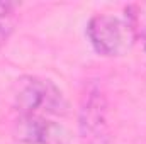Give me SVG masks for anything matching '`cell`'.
I'll return each instance as SVG.
<instances>
[{"label":"cell","mask_w":146,"mask_h":144,"mask_svg":"<svg viewBox=\"0 0 146 144\" xmlns=\"http://www.w3.org/2000/svg\"><path fill=\"white\" fill-rule=\"evenodd\" d=\"M92 48L102 56H119L134 41V29L129 22L114 15H95L87 26Z\"/></svg>","instance_id":"7a4b0ae2"},{"label":"cell","mask_w":146,"mask_h":144,"mask_svg":"<svg viewBox=\"0 0 146 144\" xmlns=\"http://www.w3.org/2000/svg\"><path fill=\"white\" fill-rule=\"evenodd\" d=\"M14 136L24 144H70V131L42 115L22 114L14 126Z\"/></svg>","instance_id":"3957f363"},{"label":"cell","mask_w":146,"mask_h":144,"mask_svg":"<svg viewBox=\"0 0 146 144\" xmlns=\"http://www.w3.org/2000/svg\"><path fill=\"white\" fill-rule=\"evenodd\" d=\"M80 134L87 144H109L107 104L99 88H94L85 97L78 117Z\"/></svg>","instance_id":"277c9868"},{"label":"cell","mask_w":146,"mask_h":144,"mask_svg":"<svg viewBox=\"0 0 146 144\" xmlns=\"http://www.w3.org/2000/svg\"><path fill=\"white\" fill-rule=\"evenodd\" d=\"M14 104L17 110L31 115H63L68 110V104L60 88L53 81L37 76H26L19 80L14 95Z\"/></svg>","instance_id":"6da1fadb"},{"label":"cell","mask_w":146,"mask_h":144,"mask_svg":"<svg viewBox=\"0 0 146 144\" xmlns=\"http://www.w3.org/2000/svg\"><path fill=\"white\" fill-rule=\"evenodd\" d=\"M14 31V19L9 14V5L3 3L0 7V46L10 37Z\"/></svg>","instance_id":"5b68a950"},{"label":"cell","mask_w":146,"mask_h":144,"mask_svg":"<svg viewBox=\"0 0 146 144\" xmlns=\"http://www.w3.org/2000/svg\"><path fill=\"white\" fill-rule=\"evenodd\" d=\"M145 51H146V39H145Z\"/></svg>","instance_id":"8992f818"}]
</instances>
